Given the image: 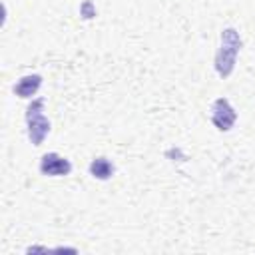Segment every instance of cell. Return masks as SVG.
<instances>
[{"mask_svg": "<svg viewBox=\"0 0 255 255\" xmlns=\"http://www.w3.org/2000/svg\"><path fill=\"white\" fill-rule=\"evenodd\" d=\"M241 36L237 34L235 28H225L221 30V40H219V48L215 54V70L221 78H229L233 68H235V60L237 54L241 50Z\"/></svg>", "mask_w": 255, "mask_h": 255, "instance_id": "1", "label": "cell"}, {"mask_svg": "<svg viewBox=\"0 0 255 255\" xmlns=\"http://www.w3.org/2000/svg\"><path fill=\"white\" fill-rule=\"evenodd\" d=\"M44 104L46 102L38 98L26 108V126L32 145H42L44 137L50 133V120L44 116Z\"/></svg>", "mask_w": 255, "mask_h": 255, "instance_id": "2", "label": "cell"}, {"mask_svg": "<svg viewBox=\"0 0 255 255\" xmlns=\"http://www.w3.org/2000/svg\"><path fill=\"white\" fill-rule=\"evenodd\" d=\"M237 120V112L225 98H217L211 106V122L219 131H229Z\"/></svg>", "mask_w": 255, "mask_h": 255, "instance_id": "3", "label": "cell"}, {"mask_svg": "<svg viewBox=\"0 0 255 255\" xmlns=\"http://www.w3.org/2000/svg\"><path fill=\"white\" fill-rule=\"evenodd\" d=\"M40 171L44 175H50V177H60V175H68L72 171V163L66 157L50 151V153H44L42 155V159H40Z\"/></svg>", "mask_w": 255, "mask_h": 255, "instance_id": "4", "label": "cell"}, {"mask_svg": "<svg viewBox=\"0 0 255 255\" xmlns=\"http://www.w3.org/2000/svg\"><path fill=\"white\" fill-rule=\"evenodd\" d=\"M40 86H42V76L40 74H28V76H22L18 82H16V86H14V94L18 96V98H32L38 90H40Z\"/></svg>", "mask_w": 255, "mask_h": 255, "instance_id": "5", "label": "cell"}, {"mask_svg": "<svg viewBox=\"0 0 255 255\" xmlns=\"http://www.w3.org/2000/svg\"><path fill=\"white\" fill-rule=\"evenodd\" d=\"M114 171H116V167L108 157H96L90 163V173L96 179H110L114 175Z\"/></svg>", "mask_w": 255, "mask_h": 255, "instance_id": "6", "label": "cell"}]
</instances>
